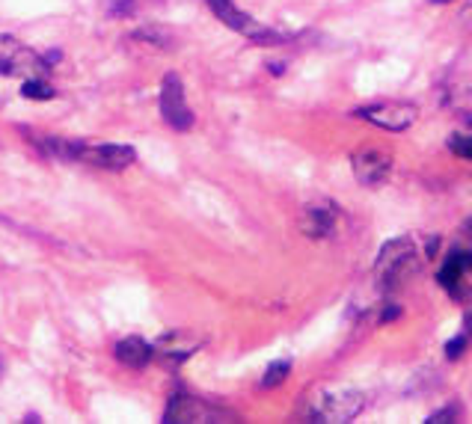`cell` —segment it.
<instances>
[{
	"mask_svg": "<svg viewBox=\"0 0 472 424\" xmlns=\"http://www.w3.org/2000/svg\"><path fill=\"white\" fill-rule=\"evenodd\" d=\"M226 416H220L214 407H208L202 401H196L190 395H176L169 397L164 421L167 424H208V421H223Z\"/></svg>",
	"mask_w": 472,
	"mask_h": 424,
	"instance_id": "obj_9",
	"label": "cell"
},
{
	"mask_svg": "<svg viewBox=\"0 0 472 424\" xmlns=\"http://www.w3.org/2000/svg\"><path fill=\"white\" fill-rule=\"evenodd\" d=\"M431 3H449V0H431Z\"/></svg>",
	"mask_w": 472,
	"mask_h": 424,
	"instance_id": "obj_20",
	"label": "cell"
},
{
	"mask_svg": "<svg viewBox=\"0 0 472 424\" xmlns=\"http://www.w3.org/2000/svg\"><path fill=\"white\" fill-rule=\"evenodd\" d=\"M363 395L356 389H330V386H315L300 401V416L306 421L318 424H345L359 416L363 409Z\"/></svg>",
	"mask_w": 472,
	"mask_h": 424,
	"instance_id": "obj_1",
	"label": "cell"
},
{
	"mask_svg": "<svg viewBox=\"0 0 472 424\" xmlns=\"http://www.w3.org/2000/svg\"><path fill=\"white\" fill-rule=\"evenodd\" d=\"M300 229L306 238L321 241L336 229V214H333V208H327V205H309L300 217Z\"/></svg>",
	"mask_w": 472,
	"mask_h": 424,
	"instance_id": "obj_10",
	"label": "cell"
},
{
	"mask_svg": "<svg viewBox=\"0 0 472 424\" xmlns=\"http://www.w3.org/2000/svg\"><path fill=\"white\" fill-rule=\"evenodd\" d=\"M449 148L457 157L472 160V134H452L449 136Z\"/></svg>",
	"mask_w": 472,
	"mask_h": 424,
	"instance_id": "obj_14",
	"label": "cell"
},
{
	"mask_svg": "<svg viewBox=\"0 0 472 424\" xmlns=\"http://www.w3.org/2000/svg\"><path fill=\"white\" fill-rule=\"evenodd\" d=\"M113 353H116V359H119L122 365H128V368H146L148 362H152L155 347L148 344L146 339H140V335H128V339L116 341Z\"/></svg>",
	"mask_w": 472,
	"mask_h": 424,
	"instance_id": "obj_11",
	"label": "cell"
},
{
	"mask_svg": "<svg viewBox=\"0 0 472 424\" xmlns=\"http://www.w3.org/2000/svg\"><path fill=\"white\" fill-rule=\"evenodd\" d=\"M466 332H472V303H469V309H466Z\"/></svg>",
	"mask_w": 472,
	"mask_h": 424,
	"instance_id": "obj_19",
	"label": "cell"
},
{
	"mask_svg": "<svg viewBox=\"0 0 472 424\" xmlns=\"http://www.w3.org/2000/svg\"><path fill=\"white\" fill-rule=\"evenodd\" d=\"M205 3H208V9L214 12V15H217L223 24H226V27L244 33L247 39H253V42H258V45H279V42H285L282 33L270 30V27H262V24L253 21L250 15H244V12L235 6L232 0H205Z\"/></svg>",
	"mask_w": 472,
	"mask_h": 424,
	"instance_id": "obj_4",
	"label": "cell"
},
{
	"mask_svg": "<svg viewBox=\"0 0 472 424\" xmlns=\"http://www.w3.org/2000/svg\"><path fill=\"white\" fill-rule=\"evenodd\" d=\"M0 74L6 78H48V59L30 51L15 36H0Z\"/></svg>",
	"mask_w": 472,
	"mask_h": 424,
	"instance_id": "obj_3",
	"label": "cell"
},
{
	"mask_svg": "<svg viewBox=\"0 0 472 424\" xmlns=\"http://www.w3.org/2000/svg\"><path fill=\"white\" fill-rule=\"evenodd\" d=\"M21 95L33 98V101H51V98L57 95V90L48 83V78H27L21 83Z\"/></svg>",
	"mask_w": 472,
	"mask_h": 424,
	"instance_id": "obj_12",
	"label": "cell"
},
{
	"mask_svg": "<svg viewBox=\"0 0 472 424\" xmlns=\"http://www.w3.org/2000/svg\"><path fill=\"white\" fill-rule=\"evenodd\" d=\"M375 267H377L380 288L383 291H395L398 285H404L410 279V273L416 270V246H413V241H407V238L389 241L387 246L380 249Z\"/></svg>",
	"mask_w": 472,
	"mask_h": 424,
	"instance_id": "obj_2",
	"label": "cell"
},
{
	"mask_svg": "<svg viewBox=\"0 0 472 424\" xmlns=\"http://www.w3.org/2000/svg\"><path fill=\"white\" fill-rule=\"evenodd\" d=\"M398 315H401V306H387V309H383V315H380V320L387 323V320H395Z\"/></svg>",
	"mask_w": 472,
	"mask_h": 424,
	"instance_id": "obj_17",
	"label": "cell"
},
{
	"mask_svg": "<svg viewBox=\"0 0 472 424\" xmlns=\"http://www.w3.org/2000/svg\"><path fill=\"white\" fill-rule=\"evenodd\" d=\"M437 249H440V238H431V241H428V255H433Z\"/></svg>",
	"mask_w": 472,
	"mask_h": 424,
	"instance_id": "obj_18",
	"label": "cell"
},
{
	"mask_svg": "<svg viewBox=\"0 0 472 424\" xmlns=\"http://www.w3.org/2000/svg\"><path fill=\"white\" fill-rule=\"evenodd\" d=\"M351 164H354V176H356L359 184L363 187H377V184H383L389 178L392 157L377 146H363V148H356L354 152Z\"/></svg>",
	"mask_w": 472,
	"mask_h": 424,
	"instance_id": "obj_7",
	"label": "cell"
},
{
	"mask_svg": "<svg viewBox=\"0 0 472 424\" xmlns=\"http://www.w3.org/2000/svg\"><path fill=\"white\" fill-rule=\"evenodd\" d=\"M464 351H466V335H454V339L445 344V356H449V359H457Z\"/></svg>",
	"mask_w": 472,
	"mask_h": 424,
	"instance_id": "obj_16",
	"label": "cell"
},
{
	"mask_svg": "<svg viewBox=\"0 0 472 424\" xmlns=\"http://www.w3.org/2000/svg\"><path fill=\"white\" fill-rule=\"evenodd\" d=\"M78 157L90 167L119 172V169L134 164L137 152H134V146H125V143H102V146H81Z\"/></svg>",
	"mask_w": 472,
	"mask_h": 424,
	"instance_id": "obj_8",
	"label": "cell"
},
{
	"mask_svg": "<svg viewBox=\"0 0 472 424\" xmlns=\"http://www.w3.org/2000/svg\"><path fill=\"white\" fill-rule=\"evenodd\" d=\"M457 416H461V407H457V404H449V407H443L440 413L428 416V424H443V421H454Z\"/></svg>",
	"mask_w": 472,
	"mask_h": 424,
	"instance_id": "obj_15",
	"label": "cell"
},
{
	"mask_svg": "<svg viewBox=\"0 0 472 424\" xmlns=\"http://www.w3.org/2000/svg\"><path fill=\"white\" fill-rule=\"evenodd\" d=\"M158 104H160V116H164V122L172 131H190L193 128V113L188 107V98H184L181 78L176 71H169L164 78V83H160Z\"/></svg>",
	"mask_w": 472,
	"mask_h": 424,
	"instance_id": "obj_5",
	"label": "cell"
},
{
	"mask_svg": "<svg viewBox=\"0 0 472 424\" xmlns=\"http://www.w3.org/2000/svg\"><path fill=\"white\" fill-rule=\"evenodd\" d=\"M291 374V362L289 359H277V362H270L265 377H262V389H277V386Z\"/></svg>",
	"mask_w": 472,
	"mask_h": 424,
	"instance_id": "obj_13",
	"label": "cell"
},
{
	"mask_svg": "<svg viewBox=\"0 0 472 424\" xmlns=\"http://www.w3.org/2000/svg\"><path fill=\"white\" fill-rule=\"evenodd\" d=\"M359 119H366L371 125H377L383 131H407L410 125L419 119V107L410 104V101H377V104H368V107H359L356 110Z\"/></svg>",
	"mask_w": 472,
	"mask_h": 424,
	"instance_id": "obj_6",
	"label": "cell"
}]
</instances>
